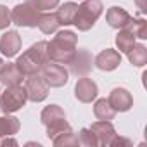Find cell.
I'll list each match as a JSON object with an SVG mask.
<instances>
[{"label":"cell","mask_w":147,"mask_h":147,"mask_svg":"<svg viewBox=\"0 0 147 147\" xmlns=\"http://www.w3.org/2000/svg\"><path fill=\"white\" fill-rule=\"evenodd\" d=\"M26 83H24V90H26V95H28V100L31 102H42L47 99L49 95V85L45 83V80L42 78V75H31V76H26Z\"/></svg>","instance_id":"ba28073f"},{"label":"cell","mask_w":147,"mask_h":147,"mask_svg":"<svg viewBox=\"0 0 147 147\" xmlns=\"http://www.w3.org/2000/svg\"><path fill=\"white\" fill-rule=\"evenodd\" d=\"M76 43H78V36L73 31H69V30L59 31L50 42H47L49 61L57 62V64H67L71 61V57L75 55Z\"/></svg>","instance_id":"6da1fadb"},{"label":"cell","mask_w":147,"mask_h":147,"mask_svg":"<svg viewBox=\"0 0 147 147\" xmlns=\"http://www.w3.org/2000/svg\"><path fill=\"white\" fill-rule=\"evenodd\" d=\"M38 28H40V31L42 33H45V35H52V33H55L57 31V28L61 26L59 24V19H57V14H42L40 16V19H38V24H36Z\"/></svg>","instance_id":"d6986e66"},{"label":"cell","mask_w":147,"mask_h":147,"mask_svg":"<svg viewBox=\"0 0 147 147\" xmlns=\"http://www.w3.org/2000/svg\"><path fill=\"white\" fill-rule=\"evenodd\" d=\"M109 104L113 106V109L116 111V113H126V111H130L131 109V106H133V97H131V94L126 90V88H114V90H111V94H109Z\"/></svg>","instance_id":"8fae6325"},{"label":"cell","mask_w":147,"mask_h":147,"mask_svg":"<svg viewBox=\"0 0 147 147\" xmlns=\"http://www.w3.org/2000/svg\"><path fill=\"white\" fill-rule=\"evenodd\" d=\"M78 145H85V147L99 145L97 138H95V135H94V131L90 128H82L80 130V133H78Z\"/></svg>","instance_id":"d4e9b609"},{"label":"cell","mask_w":147,"mask_h":147,"mask_svg":"<svg viewBox=\"0 0 147 147\" xmlns=\"http://www.w3.org/2000/svg\"><path fill=\"white\" fill-rule=\"evenodd\" d=\"M76 9L78 5L75 2H66L62 4L59 9H57V19H59V24L61 26H69L73 24V19H75V14H76Z\"/></svg>","instance_id":"e0dca14e"},{"label":"cell","mask_w":147,"mask_h":147,"mask_svg":"<svg viewBox=\"0 0 147 147\" xmlns=\"http://www.w3.org/2000/svg\"><path fill=\"white\" fill-rule=\"evenodd\" d=\"M99 94V87L97 83L92 80V78H87V76H82L78 82H76V87H75V97L80 100V102H92Z\"/></svg>","instance_id":"9c48e42d"},{"label":"cell","mask_w":147,"mask_h":147,"mask_svg":"<svg viewBox=\"0 0 147 147\" xmlns=\"http://www.w3.org/2000/svg\"><path fill=\"white\" fill-rule=\"evenodd\" d=\"M26 100H28V95H26L24 87L12 85V87H7L5 92L0 94V109L5 114H11V113L19 111L26 104Z\"/></svg>","instance_id":"277c9868"},{"label":"cell","mask_w":147,"mask_h":147,"mask_svg":"<svg viewBox=\"0 0 147 147\" xmlns=\"http://www.w3.org/2000/svg\"><path fill=\"white\" fill-rule=\"evenodd\" d=\"M2 64H4V62H2V59H0V67H2Z\"/></svg>","instance_id":"1f68e13d"},{"label":"cell","mask_w":147,"mask_h":147,"mask_svg":"<svg viewBox=\"0 0 147 147\" xmlns=\"http://www.w3.org/2000/svg\"><path fill=\"white\" fill-rule=\"evenodd\" d=\"M40 119H42V123H43L45 126H50V125H54V123H57V121L66 119V114H64V109H62L61 106L50 104V106H47V107L42 111Z\"/></svg>","instance_id":"2e32d148"},{"label":"cell","mask_w":147,"mask_h":147,"mask_svg":"<svg viewBox=\"0 0 147 147\" xmlns=\"http://www.w3.org/2000/svg\"><path fill=\"white\" fill-rule=\"evenodd\" d=\"M128 55V61L135 66V67H142L147 64V49L144 45H133L130 52H126Z\"/></svg>","instance_id":"7402d4cb"},{"label":"cell","mask_w":147,"mask_h":147,"mask_svg":"<svg viewBox=\"0 0 147 147\" xmlns=\"http://www.w3.org/2000/svg\"><path fill=\"white\" fill-rule=\"evenodd\" d=\"M102 11H104V5L100 0H85L82 5H78L73 24L80 31H88L94 28V24L100 18Z\"/></svg>","instance_id":"3957f363"},{"label":"cell","mask_w":147,"mask_h":147,"mask_svg":"<svg viewBox=\"0 0 147 147\" xmlns=\"http://www.w3.org/2000/svg\"><path fill=\"white\" fill-rule=\"evenodd\" d=\"M47 62H50L47 55V42L42 40L33 43L23 55H19L16 66L24 76H31V75H38Z\"/></svg>","instance_id":"7a4b0ae2"},{"label":"cell","mask_w":147,"mask_h":147,"mask_svg":"<svg viewBox=\"0 0 147 147\" xmlns=\"http://www.w3.org/2000/svg\"><path fill=\"white\" fill-rule=\"evenodd\" d=\"M67 130H71V125H69L66 119H62V121H59V123H55V125H50V126H47V137L52 140L54 137H57L59 133H62V131H67Z\"/></svg>","instance_id":"484cf974"},{"label":"cell","mask_w":147,"mask_h":147,"mask_svg":"<svg viewBox=\"0 0 147 147\" xmlns=\"http://www.w3.org/2000/svg\"><path fill=\"white\" fill-rule=\"evenodd\" d=\"M33 5L42 12V11H50L59 5V0H31Z\"/></svg>","instance_id":"4316f807"},{"label":"cell","mask_w":147,"mask_h":147,"mask_svg":"<svg viewBox=\"0 0 147 147\" xmlns=\"http://www.w3.org/2000/svg\"><path fill=\"white\" fill-rule=\"evenodd\" d=\"M135 2H137V5H138L140 12H142V14H145V12H147V4H145V0H135Z\"/></svg>","instance_id":"f546056e"},{"label":"cell","mask_w":147,"mask_h":147,"mask_svg":"<svg viewBox=\"0 0 147 147\" xmlns=\"http://www.w3.org/2000/svg\"><path fill=\"white\" fill-rule=\"evenodd\" d=\"M0 94H2V92H0Z\"/></svg>","instance_id":"d6a6232c"},{"label":"cell","mask_w":147,"mask_h":147,"mask_svg":"<svg viewBox=\"0 0 147 147\" xmlns=\"http://www.w3.org/2000/svg\"><path fill=\"white\" fill-rule=\"evenodd\" d=\"M21 50V36L18 31L9 30L2 35L0 38V52L5 57H14L18 55V52Z\"/></svg>","instance_id":"4fadbf2b"},{"label":"cell","mask_w":147,"mask_h":147,"mask_svg":"<svg viewBox=\"0 0 147 147\" xmlns=\"http://www.w3.org/2000/svg\"><path fill=\"white\" fill-rule=\"evenodd\" d=\"M125 28H128L135 35V38H140V40H145L147 38V21L145 19H133L131 18L130 23Z\"/></svg>","instance_id":"cb8c5ba5"},{"label":"cell","mask_w":147,"mask_h":147,"mask_svg":"<svg viewBox=\"0 0 147 147\" xmlns=\"http://www.w3.org/2000/svg\"><path fill=\"white\" fill-rule=\"evenodd\" d=\"M40 11L33 5L31 0L23 4H18L12 12H11V21L18 26H24V28H36L38 19H40Z\"/></svg>","instance_id":"5b68a950"},{"label":"cell","mask_w":147,"mask_h":147,"mask_svg":"<svg viewBox=\"0 0 147 147\" xmlns=\"http://www.w3.org/2000/svg\"><path fill=\"white\" fill-rule=\"evenodd\" d=\"M130 19H131V16H130L123 7H118V5L111 7V9L106 12V21L109 23L111 28H116V30L125 28V26L130 23Z\"/></svg>","instance_id":"9a60e30c"},{"label":"cell","mask_w":147,"mask_h":147,"mask_svg":"<svg viewBox=\"0 0 147 147\" xmlns=\"http://www.w3.org/2000/svg\"><path fill=\"white\" fill-rule=\"evenodd\" d=\"M94 114L97 119H106V121H111L116 114V111L113 109V106L109 104L107 99H99L94 106Z\"/></svg>","instance_id":"44dd1931"},{"label":"cell","mask_w":147,"mask_h":147,"mask_svg":"<svg viewBox=\"0 0 147 147\" xmlns=\"http://www.w3.org/2000/svg\"><path fill=\"white\" fill-rule=\"evenodd\" d=\"M0 145H18V142L14 138H4V140H0Z\"/></svg>","instance_id":"4dcf8cb0"},{"label":"cell","mask_w":147,"mask_h":147,"mask_svg":"<svg viewBox=\"0 0 147 147\" xmlns=\"http://www.w3.org/2000/svg\"><path fill=\"white\" fill-rule=\"evenodd\" d=\"M67 64H69V69L73 75L82 78V76H87L94 69V55L87 49H78V50H75V55L71 57V61Z\"/></svg>","instance_id":"52a82bcc"},{"label":"cell","mask_w":147,"mask_h":147,"mask_svg":"<svg viewBox=\"0 0 147 147\" xmlns=\"http://www.w3.org/2000/svg\"><path fill=\"white\" fill-rule=\"evenodd\" d=\"M52 144L55 147H75V145H78V137L73 133V128H71V130L62 131L57 137H54L52 138Z\"/></svg>","instance_id":"603a6c76"},{"label":"cell","mask_w":147,"mask_h":147,"mask_svg":"<svg viewBox=\"0 0 147 147\" xmlns=\"http://www.w3.org/2000/svg\"><path fill=\"white\" fill-rule=\"evenodd\" d=\"M42 78L45 80V83L49 87H54V88H59V87H64L69 80V73L67 69L62 66V64H57V62H47L42 71H40Z\"/></svg>","instance_id":"8992f818"},{"label":"cell","mask_w":147,"mask_h":147,"mask_svg":"<svg viewBox=\"0 0 147 147\" xmlns=\"http://www.w3.org/2000/svg\"><path fill=\"white\" fill-rule=\"evenodd\" d=\"M111 145H113V147H118V145H119V147H121V145H125V147H131V140H128V138H123V137H118V135H116V137L113 138Z\"/></svg>","instance_id":"f1b7e54d"},{"label":"cell","mask_w":147,"mask_h":147,"mask_svg":"<svg viewBox=\"0 0 147 147\" xmlns=\"http://www.w3.org/2000/svg\"><path fill=\"white\" fill-rule=\"evenodd\" d=\"M23 78H24V75L19 71L16 62H7V64H2V67H0V83L5 87L19 85L23 82Z\"/></svg>","instance_id":"5bb4252c"},{"label":"cell","mask_w":147,"mask_h":147,"mask_svg":"<svg viewBox=\"0 0 147 147\" xmlns=\"http://www.w3.org/2000/svg\"><path fill=\"white\" fill-rule=\"evenodd\" d=\"M11 12L5 5H0V30H5L11 24Z\"/></svg>","instance_id":"83f0119b"},{"label":"cell","mask_w":147,"mask_h":147,"mask_svg":"<svg viewBox=\"0 0 147 147\" xmlns=\"http://www.w3.org/2000/svg\"><path fill=\"white\" fill-rule=\"evenodd\" d=\"M90 130L94 131V135H95V138H97V144L102 145V147L111 145L113 138L116 137L114 126L111 125V121H106V119H99V121L92 123Z\"/></svg>","instance_id":"30bf717a"},{"label":"cell","mask_w":147,"mask_h":147,"mask_svg":"<svg viewBox=\"0 0 147 147\" xmlns=\"http://www.w3.org/2000/svg\"><path fill=\"white\" fill-rule=\"evenodd\" d=\"M21 123L14 116H2L0 118V138L2 137H12L19 131Z\"/></svg>","instance_id":"ac0fdd59"},{"label":"cell","mask_w":147,"mask_h":147,"mask_svg":"<svg viewBox=\"0 0 147 147\" xmlns=\"http://www.w3.org/2000/svg\"><path fill=\"white\" fill-rule=\"evenodd\" d=\"M116 45H118V50L119 52H130L131 47L135 45V35L128 30V28H121L118 36H116Z\"/></svg>","instance_id":"ffe728a7"},{"label":"cell","mask_w":147,"mask_h":147,"mask_svg":"<svg viewBox=\"0 0 147 147\" xmlns=\"http://www.w3.org/2000/svg\"><path fill=\"white\" fill-rule=\"evenodd\" d=\"M119 64H121V54L114 49H106L94 59V66L99 67L100 71H114Z\"/></svg>","instance_id":"7c38bea8"}]
</instances>
